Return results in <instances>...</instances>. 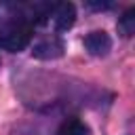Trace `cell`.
Segmentation results:
<instances>
[{"label":"cell","mask_w":135,"mask_h":135,"mask_svg":"<svg viewBox=\"0 0 135 135\" xmlns=\"http://www.w3.org/2000/svg\"><path fill=\"white\" fill-rule=\"evenodd\" d=\"M34 38V25L19 15H11L8 19L0 21V49L8 53L23 51Z\"/></svg>","instance_id":"obj_1"},{"label":"cell","mask_w":135,"mask_h":135,"mask_svg":"<svg viewBox=\"0 0 135 135\" xmlns=\"http://www.w3.org/2000/svg\"><path fill=\"white\" fill-rule=\"evenodd\" d=\"M84 49L91 53V55H105L110 49H112V40L105 32H91L86 38H84Z\"/></svg>","instance_id":"obj_4"},{"label":"cell","mask_w":135,"mask_h":135,"mask_svg":"<svg viewBox=\"0 0 135 135\" xmlns=\"http://www.w3.org/2000/svg\"><path fill=\"white\" fill-rule=\"evenodd\" d=\"M51 17L55 21V27L59 32L63 30H70L76 21V8L74 4L70 2H61V4H53V11H51Z\"/></svg>","instance_id":"obj_2"},{"label":"cell","mask_w":135,"mask_h":135,"mask_svg":"<svg viewBox=\"0 0 135 135\" xmlns=\"http://www.w3.org/2000/svg\"><path fill=\"white\" fill-rule=\"evenodd\" d=\"M32 53L38 59H55V57L63 55V42L57 36H49V38H42L40 42H36Z\"/></svg>","instance_id":"obj_3"},{"label":"cell","mask_w":135,"mask_h":135,"mask_svg":"<svg viewBox=\"0 0 135 135\" xmlns=\"http://www.w3.org/2000/svg\"><path fill=\"white\" fill-rule=\"evenodd\" d=\"M57 135H89V127L82 120H78V118H68L59 127Z\"/></svg>","instance_id":"obj_5"},{"label":"cell","mask_w":135,"mask_h":135,"mask_svg":"<svg viewBox=\"0 0 135 135\" xmlns=\"http://www.w3.org/2000/svg\"><path fill=\"white\" fill-rule=\"evenodd\" d=\"M118 30L122 32V36H133V32H135V11H133V8L127 11V13L120 17Z\"/></svg>","instance_id":"obj_6"}]
</instances>
